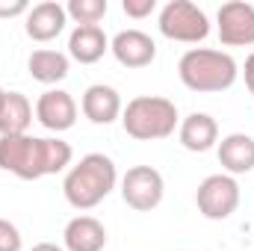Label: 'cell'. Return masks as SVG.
Wrapping results in <instances>:
<instances>
[{"instance_id": "603a6c76", "label": "cell", "mask_w": 254, "mask_h": 251, "mask_svg": "<svg viewBox=\"0 0 254 251\" xmlns=\"http://www.w3.org/2000/svg\"><path fill=\"white\" fill-rule=\"evenodd\" d=\"M243 77H246V86H249V92L254 95V51L246 57V65H243Z\"/></svg>"}, {"instance_id": "6da1fadb", "label": "cell", "mask_w": 254, "mask_h": 251, "mask_svg": "<svg viewBox=\"0 0 254 251\" xmlns=\"http://www.w3.org/2000/svg\"><path fill=\"white\" fill-rule=\"evenodd\" d=\"M71 160L74 151L60 136H0V169L21 181L68 172Z\"/></svg>"}, {"instance_id": "ffe728a7", "label": "cell", "mask_w": 254, "mask_h": 251, "mask_svg": "<svg viewBox=\"0 0 254 251\" xmlns=\"http://www.w3.org/2000/svg\"><path fill=\"white\" fill-rule=\"evenodd\" d=\"M24 249V237L18 231L15 222L0 219V251H21Z\"/></svg>"}, {"instance_id": "5bb4252c", "label": "cell", "mask_w": 254, "mask_h": 251, "mask_svg": "<svg viewBox=\"0 0 254 251\" xmlns=\"http://www.w3.org/2000/svg\"><path fill=\"white\" fill-rule=\"evenodd\" d=\"M65 251H104L107 249V228L95 216H74L63 231Z\"/></svg>"}, {"instance_id": "ac0fdd59", "label": "cell", "mask_w": 254, "mask_h": 251, "mask_svg": "<svg viewBox=\"0 0 254 251\" xmlns=\"http://www.w3.org/2000/svg\"><path fill=\"white\" fill-rule=\"evenodd\" d=\"M68 68H71L68 54L54 51V48H39V51H33L30 60H27L30 77H33L36 83H42V86H57V83H63L65 77H68Z\"/></svg>"}, {"instance_id": "3957f363", "label": "cell", "mask_w": 254, "mask_h": 251, "mask_svg": "<svg viewBox=\"0 0 254 251\" xmlns=\"http://www.w3.org/2000/svg\"><path fill=\"white\" fill-rule=\"evenodd\" d=\"M178 77L181 83L198 92V95H216V92H228L237 77H240V65L228 51H216V48H190L181 63H178Z\"/></svg>"}, {"instance_id": "30bf717a", "label": "cell", "mask_w": 254, "mask_h": 251, "mask_svg": "<svg viewBox=\"0 0 254 251\" xmlns=\"http://www.w3.org/2000/svg\"><path fill=\"white\" fill-rule=\"evenodd\" d=\"M110 54L125 68H148L157 60V42L145 30L130 27V30H119L110 39Z\"/></svg>"}, {"instance_id": "44dd1931", "label": "cell", "mask_w": 254, "mask_h": 251, "mask_svg": "<svg viewBox=\"0 0 254 251\" xmlns=\"http://www.w3.org/2000/svg\"><path fill=\"white\" fill-rule=\"evenodd\" d=\"M122 9H125L127 18L142 21V18H148V15L157 12V0H122Z\"/></svg>"}, {"instance_id": "ba28073f", "label": "cell", "mask_w": 254, "mask_h": 251, "mask_svg": "<svg viewBox=\"0 0 254 251\" xmlns=\"http://www.w3.org/2000/svg\"><path fill=\"white\" fill-rule=\"evenodd\" d=\"M216 33L225 48H252L254 45V3L228 0L216 12Z\"/></svg>"}, {"instance_id": "7402d4cb", "label": "cell", "mask_w": 254, "mask_h": 251, "mask_svg": "<svg viewBox=\"0 0 254 251\" xmlns=\"http://www.w3.org/2000/svg\"><path fill=\"white\" fill-rule=\"evenodd\" d=\"M27 12H30L27 0H0V18H18Z\"/></svg>"}, {"instance_id": "cb8c5ba5", "label": "cell", "mask_w": 254, "mask_h": 251, "mask_svg": "<svg viewBox=\"0 0 254 251\" xmlns=\"http://www.w3.org/2000/svg\"><path fill=\"white\" fill-rule=\"evenodd\" d=\"M30 251H65V249L57 246V243H39V246H33Z\"/></svg>"}, {"instance_id": "4fadbf2b", "label": "cell", "mask_w": 254, "mask_h": 251, "mask_svg": "<svg viewBox=\"0 0 254 251\" xmlns=\"http://www.w3.org/2000/svg\"><path fill=\"white\" fill-rule=\"evenodd\" d=\"M216 154H219V166L231 178L254 172V136H249V133L222 136V142L216 145Z\"/></svg>"}, {"instance_id": "9c48e42d", "label": "cell", "mask_w": 254, "mask_h": 251, "mask_svg": "<svg viewBox=\"0 0 254 251\" xmlns=\"http://www.w3.org/2000/svg\"><path fill=\"white\" fill-rule=\"evenodd\" d=\"M77 101L65 89H48L36 98V122L51 130V133H65L77 125Z\"/></svg>"}, {"instance_id": "5b68a950", "label": "cell", "mask_w": 254, "mask_h": 251, "mask_svg": "<svg viewBox=\"0 0 254 251\" xmlns=\"http://www.w3.org/2000/svg\"><path fill=\"white\" fill-rule=\"evenodd\" d=\"M157 27L166 39L184 45H198L210 36V18L192 0H169L157 15Z\"/></svg>"}, {"instance_id": "52a82bcc", "label": "cell", "mask_w": 254, "mask_h": 251, "mask_svg": "<svg viewBox=\"0 0 254 251\" xmlns=\"http://www.w3.org/2000/svg\"><path fill=\"white\" fill-rule=\"evenodd\" d=\"M166 195V181L154 166H130L122 178V198L130 210L151 213Z\"/></svg>"}, {"instance_id": "8992f818", "label": "cell", "mask_w": 254, "mask_h": 251, "mask_svg": "<svg viewBox=\"0 0 254 251\" xmlns=\"http://www.w3.org/2000/svg\"><path fill=\"white\" fill-rule=\"evenodd\" d=\"M195 207L210 222L231 219L237 213V207H240V184H237V178H231L225 172L207 175L195 189Z\"/></svg>"}, {"instance_id": "7a4b0ae2", "label": "cell", "mask_w": 254, "mask_h": 251, "mask_svg": "<svg viewBox=\"0 0 254 251\" xmlns=\"http://www.w3.org/2000/svg\"><path fill=\"white\" fill-rule=\"evenodd\" d=\"M116 187H119V169H116L113 157H107L101 151L80 157L63 178V195L74 210L98 207Z\"/></svg>"}, {"instance_id": "9a60e30c", "label": "cell", "mask_w": 254, "mask_h": 251, "mask_svg": "<svg viewBox=\"0 0 254 251\" xmlns=\"http://www.w3.org/2000/svg\"><path fill=\"white\" fill-rule=\"evenodd\" d=\"M178 139L181 145L192 151V154H204L210 148L219 145V125L213 116L207 113H190L187 119H181V127H178Z\"/></svg>"}, {"instance_id": "7c38bea8", "label": "cell", "mask_w": 254, "mask_h": 251, "mask_svg": "<svg viewBox=\"0 0 254 251\" xmlns=\"http://www.w3.org/2000/svg\"><path fill=\"white\" fill-rule=\"evenodd\" d=\"M80 110H83V116L92 122V125H113V122H119L122 119V110H125V104H122V95L113 89V86H107V83H92L86 92H83V98H80Z\"/></svg>"}, {"instance_id": "8fae6325", "label": "cell", "mask_w": 254, "mask_h": 251, "mask_svg": "<svg viewBox=\"0 0 254 251\" xmlns=\"http://www.w3.org/2000/svg\"><path fill=\"white\" fill-rule=\"evenodd\" d=\"M65 24H68L65 6L57 3V0H42V3L30 6V12L24 15V33L39 45L54 42L57 36H63Z\"/></svg>"}, {"instance_id": "e0dca14e", "label": "cell", "mask_w": 254, "mask_h": 251, "mask_svg": "<svg viewBox=\"0 0 254 251\" xmlns=\"http://www.w3.org/2000/svg\"><path fill=\"white\" fill-rule=\"evenodd\" d=\"M36 119V107L24 92H6L0 104V136H24Z\"/></svg>"}, {"instance_id": "277c9868", "label": "cell", "mask_w": 254, "mask_h": 251, "mask_svg": "<svg viewBox=\"0 0 254 251\" xmlns=\"http://www.w3.org/2000/svg\"><path fill=\"white\" fill-rule=\"evenodd\" d=\"M122 127L127 136L139 142H157V139H169L181 127V116L175 101L160 95H139L127 101V107L122 110Z\"/></svg>"}, {"instance_id": "d6986e66", "label": "cell", "mask_w": 254, "mask_h": 251, "mask_svg": "<svg viewBox=\"0 0 254 251\" xmlns=\"http://www.w3.org/2000/svg\"><path fill=\"white\" fill-rule=\"evenodd\" d=\"M107 12H110L107 0H68L65 3V15L77 27H101Z\"/></svg>"}, {"instance_id": "2e32d148", "label": "cell", "mask_w": 254, "mask_h": 251, "mask_svg": "<svg viewBox=\"0 0 254 251\" xmlns=\"http://www.w3.org/2000/svg\"><path fill=\"white\" fill-rule=\"evenodd\" d=\"M110 51V36L101 27H74L68 36V60L80 65H95Z\"/></svg>"}, {"instance_id": "d4e9b609", "label": "cell", "mask_w": 254, "mask_h": 251, "mask_svg": "<svg viewBox=\"0 0 254 251\" xmlns=\"http://www.w3.org/2000/svg\"><path fill=\"white\" fill-rule=\"evenodd\" d=\"M3 95H6V92H3V86H0V104H3Z\"/></svg>"}]
</instances>
